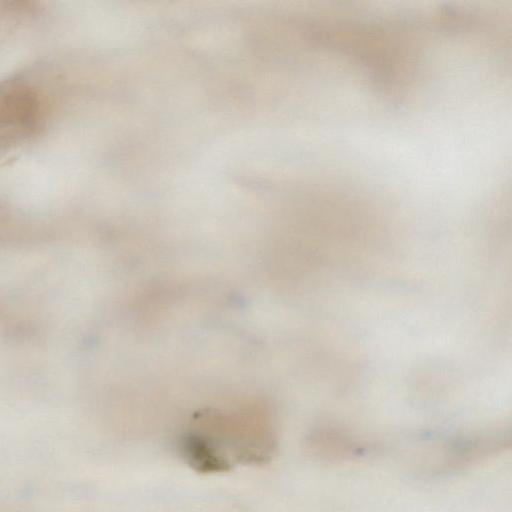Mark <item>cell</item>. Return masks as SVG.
<instances>
[{"instance_id":"obj_1","label":"cell","mask_w":512,"mask_h":512,"mask_svg":"<svg viewBox=\"0 0 512 512\" xmlns=\"http://www.w3.org/2000/svg\"><path fill=\"white\" fill-rule=\"evenodd\" d=\"M309 448L326 459L360 456L364 450L356 441L333 429L316 432L310 439Z\"/></svg>"}]
</instances>
